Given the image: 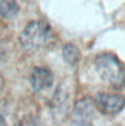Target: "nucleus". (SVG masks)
Returning <instances> with one entry per match:
<instances>
[{
  "mask_svg": "<svg viewBox=\"0 0 125 126\" xmlns=\"http://www.w3.org/2000/svg\"><path fill=\"white\" fill-rule=\"evenodd\" d=\"M54 42L56 34L45 20L29 22L19 35V43L26 52H39L49 49Z\"/></svg>",
  "mask_w": 125,
  "mask_h": 126,
  "instance_id": "nucleus-1",
  "label": "nucleus"
},
{
  "mask_svg": "<svg viewBox=\"0 0 125 126\" xmlns=\"http://www.w3.org/2000/svg\"><path fill=\"white\" fill-rule=\"evenodd\" d=\"M94 69L104 83L113 88L125 86V63L113 52H101L94 59Z\"/></svg>",
  "mask_w": 125,
  "mask_h": 126,
  "instance_id": "nucleus-2",
  "label": "nucleus"
},
{
  "mask_svg": "<svg viewBox=\"0 0 125 126\" xmlns=\"http://www.w3.org/2000/svg\"><path fill=\"white\" fill-rule=\"evenodd\" d=\"M94 100L91 97H83L76 102L71 112V126H94Z\"/></svg>",
  "mask_w": 125,
  "mask_h": 126,
  "instance_id": "nucleus-3",
  "label": "nucleus"
},
{
  "mask_svg": "<svg viewBox=\"0 0 125 126\" xmlns=\"http://www.w3.org/2000/svg\"><path fill=\"white\" fill-rule=\"evenodd\" d=\"M94 100V106L104 115H116L125 108V97L121 94L99 92Z\"/></svg>",
  "mask_w": 125,
  "mask_h": 126,
  "instance_id": "nucleus-4",
  "label": "nucleus"
},
{
  "mask_svg": "<svg viewBox=\"0 0 125 126\" xmlns=\"http://www.w3.org/2000/svg\"><path fill=\"white\" fill-rule=\"evenodd\" d=\"M29 83L36 92H40L54 83V75L45 66H36L29 74Z\"/></svg>",
  "mask_w": 125,
  "mask_h": 126,
  "instance_id": "nucleus-5",
  "label": "nucleus"
},
{
  "mask_svg": "<svg viewBox=\"0 0 125 126\" xmlns=\"http://www.w3.org/2000/svg\"><path fill=\"white\" fill-rule=\"evenodd\" d=\"M70 89L65 85H60L57 88V91L54 92V95L49 102V108H51L54 117L57 115H63L66 109H68V100H70Z\"/></svg>",
  "mask_w": 125,
  "mask_h": 126,
  "instance_id": "nucleus-6",
  "label": "nucleus"
},
{
  "mask_svg": "<svg viewBox=\"0 0 125 126\" xmlns=\"http://www.w3.org/2000/svg\"><path fill=\"white\" fill-rule=\"evenodd\" d=\"M19 5L16 0H0V17L5 20H12L19 16Z\"/></svg>",
  "mask_w": 125,
  "mask_h": 126,
  "instance_id": "nucleus-7",
  "label": "nucleus"
},
{
  "mask_svg": "<svg viewBox=\"0 0 125 126\" xmlns=\"http://www.w3.org/2000/svg\"><path fill=\"white\" fill-rule=\"evenodd\" d=\"M62 57H63L65 63L70 66H76L79 60H80V51L76 45L73 43H66V45L62 48Z\"/></svg>",
  "mask_w": 125,
  "mask_h": 126,
  "instance_id": "nucleus-8",
  "label": "nucleus"
},
{
  "mask_svg": "<svg viewBox=\"0 0 125 126\" xmlns=\"http://www.w3.org/2000/svg\"><path fill=\"white\" fill-rule=\"evenodd\" d=\"M16 126H43V125H42V122L39 118H36L33 115H26V117H23Z\"/></svg>",
  "mask_w": 125,
  "mask_h": 126,
  "instance_id": "nucleus-9",
  "label": "nucleus"
},
{
  "mask_svg": "<svg viewBox=\"0 0 125 126\" xmlns=\"http://www.w3.org/2000/svg\"><path fill=\"white\" fill-rule=\"evenodd\" d=\"M0 126H6V123H5V118L0 115Z\"/></svg>",
  "mask_w": 125,
  "mask_h": 126,
  "instance_id": "nucleus-10",
  "label": "nucleus"
},
{
  "mask_svg": "<svg viewBox=\"0 0 125 126\" xmlns=\"http://www.w3.org/2000/svg\"><path fill=\"white\" fill-rule=\"evenodd\" d=\"M2 86H3V77H2V74H0V89H2Z\"/></svg>",
  "mask_w": 125,
  "mask_h": 126,
  "instance_id": "nucleus-11",
  "label": "nucleus"
}]
</instances>
